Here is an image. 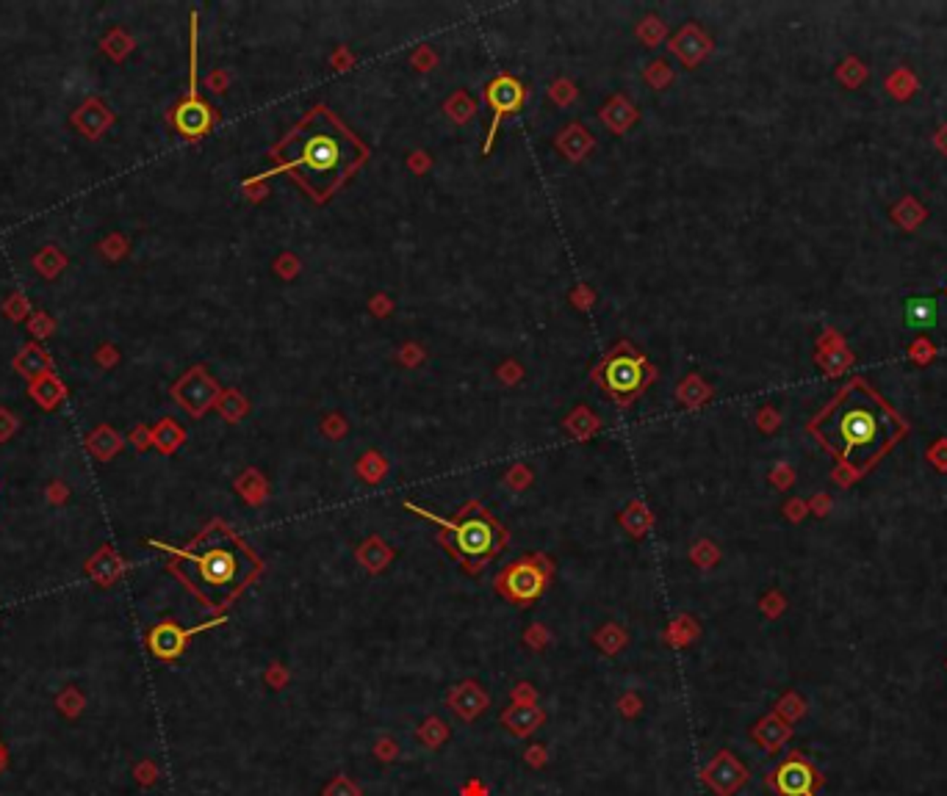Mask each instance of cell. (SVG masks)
<instances>
[{"mask_svg": "<svg viewBox=\"0 0 947 796\" xmlns=\"http://www.w3.org/2000/svg\"><path fill=\"white\" fill-rule=\"evenodd\" d=\"M590 379L616 407H629L657 379V368L629 340H618L610 351L601 354L590 371Z\"/></svg>", "mask_w": 947, "mask_h": 796, "instance_id": "277c9868", "label": "cell"}, {"mask_svg": "<svg viewBox=\"0 0 947 796\" xmlns=\"http://www.w3.org/2000/svg\"><path fill=\"white\" fill-rule=\"evenodd\" d=\"M552 578L555 561L546 553H526L496 575L494 589L513 606H532L544 598Z\"/></svg>", "mask_w": 947, "mask_h": 796, "instance_id": "5b68a950", "label": "cell"}, {"mask_svg": "<svg viewBox=\"0 0 947 796\" xmlns=\"http://www.w3.org/2000/svg\"><path fill=\"white\" fill-rule=\"evenodd\" d=\"M404 509L438 526V545L468 572L480 575L510 542L507 529L480 500H465L452 518H441L424 506L404 500Z\"/></svg>", "mask_w": 947, "mask_h": 796, "instance_id": "3957f363", "label": "cell"}, {"mask_svg": "<svg viewBox=\"0 0 947 796\" xmlns=\"http://www.w3.org/2000/svg\"><path fill=\"white\" fill-rule=\"evenodd\" d=\"M446 702L463 721L480 719L488 710V705H491L485 689L480 683H474V680H463V683L452 686V691L446 694Z\"/></svg>", "mask_w": 947, "mask_h": 796, "instance_id": "9c48e42d", "label": "cell"}, {"mask_svg": "<svg viewBox=\"0 0 947 796\" xmlns=\"http://www.w3.org/2000/svg\"><path fill=\"white\" fill-rule=\"evenodd\" d=\"M89 446H92L100 457H111V454H117V448H119V438H117V434H114L111 428H97L95 438L89 440Z\"/></svg>", "mask_w": 947, "mask_h": 796, "instance_id": "ffe728a7", "label": "cell"}, {"mask_svg": "<svg viewBox=\"0 0 947 796\" xmlns=\"http://www.w3.org/2000/svg\"><path fill=\"white\" fill-rule=\"evenodd\" d=\"M17 371L25 377V379H39V377H45V371H47V366H50V357H47V351H42L39 346H28L20 357H17Z\"/></svg>", "mask_w": 947, "mask_h": 796, "instance_id": "9a60e30c", "label": "cell"}, {"mask_svg": "<svg viewBox=\"0 0 947 796\" xmlns=\"http://www.w3.org/2000/svg\"><path fill=\"white\" fill-rule=\"evenodd\" d=\"M172 122L180 130V136H186V138H199L214 127V108L209 103H202L197 89H194V69H191V92L175 108Z\"/></svg>", "mask_w": 947, "mask_h": 796, "instance_id": "52a82bcc", "label": "cell"}, {"mask_svg": "<svg viewBox=\"0 0 947 796\" xmlns=\"http://www.w3.org/2000/svg\"><path fill=\"white\" fill-rule=\"evenodd\" d=\"M544 721H546V710L537 702L535 705H510L502 713V725L518 739H529L540 725H544Z\"/></svg>", "mask_w": 947, "mask_h": 796, "instance_id": "4fadbf2b", "label": "cell"}, {"mask_svg": "<svg viewBox=\"0 0 947 796\" xmlns=\"http://www.w3.org/2000/svg\"><path fill=\"white\" fill-rule=\"evenodd\" d=\"M172 438H175V440H180V431H178V428H172V423H164V426L156 431V443H158L164 451H172V448L178 446V443H172Z\"/></svg>", "mask_w": 947, "mask_h": 796, "instance_id": "603a6c76", "label": "cell"}, {"mask_svg": "<svg viewBox=\"0 0 947 796\" xmlns=\"http://www.w3.org/2000/svg\"><path fill=\"white\" fill-rule=\"evenodd\" d=\"M31 396L36 398L39 407L53 409V407L64 398V385H61L53 374H45V377H39V379L31 385Z\"/></svg>", "mask_w": 947, "mask_h": 796, "instance_id": "2e32d148", "label": "cell"}, {"mask_svg": "<svg viewBox=\"0 0 947 796\" xmlns=\"http://www.w3.org/2000/svg\"><path fill=\"white\" fill-rule=\"evenodd\" d=\"M111 122V114L100 108V103H89L76 114V125L87 133V136H100L103 127Z\"/></svg>", "mask_w": 947, "mask_h": 796, "instance_id": "e0dca14e", "label": "cell"}, {"mask_svg": "<svg viewBox=\"0 0 947 796\" xmlns=\"http://www.w3.org/2000/svg\"><path fill=\"white\" fill-rule=\"evenodd\" d=\"M842 434H845V440L853 443V446L867 443V440H872V434H875V420L867 412H850L842 420Z\"/></svg>", "mask_w": 947, "mask_h": 796, "instance_id": "5bb4252c", "label": "cell"}, {"mask_svg": "<svg viewBox=\"0 0 947 796\" xmlns=\"http://www.w3.org/2000/svg\"><path fill=\"white\" fill-rule=\"evenodd\" d=\"M811 782H815V774L803 761H787L773 777L781 796H811Z\"/></svg>", "mask_w": 947, "mask_h": 796, "instance_id": "7c38bea8", "label": "cell"}, {"mask_svg": "<svg viewBox=\"0 0 947 796\" xmlns=\"http://www.w3.org/2000/svg\"><path fill=\"white\" fill-rule=\"evenodd\" d=\"M369 144L330 106L316 103L269 153L260 180L289 175L316 205L330 202L369 161Z\"/></svg>", "mask_w": 947, "mask_h": 796, "instance_id": "6da1fadb", "label": "cell"}, {"mask_svg": "<svg viewBox=\"0 0 947 796\" xmlns=\"http://www.w3.org/2000/svg\"><path fill=\"white\" fill-rule=\"evenodd\" d=\"M704 782L718 796H728L746 782V769H742L728 752H718V758H712V763L704 769Z\"/></svg>", "mask_w": 947, "mask_h": 796, "instance_id": "30bf717a", "label": "cell"}, {"mask_svg": "<svg viewBox=\"0 0 947 796\" xmlns=\"http://www.w3.org/2000/svg\"><path fill=\"white\" fill-rule=\"evenodd\" d=\"M510 697H513V705H535L537 702V691L532 689V683H518L510 691Z\"/></svg>", "mask_w": 947, "mask_h": 796, "instance_id": "7402d4cb", "label": "cell"}, {"mask_svg": "<svg viewBox=\"0 0 947 796\" xmlns=\"http://www.w3.org/2000/svg\"><path fill=\"white\" fill-rule=\"evenodd\" d=\"M485 103L491 108V127H488V138H485V147L483 153L491 156L494 150V141H496V130L502 127V122L513 114H518L526 103V86L513 78V76H496L488 86H485Z\"/></svg>", "mask_w": 947, "mask_h": 796, "instance_id": "8992f818", "label": "cell"}, {"mask_svg": "<svg viewBox=\"0 0 947 796\" xmlns=\"http://www.w3.org/2000/svg\"><path fill=\"white\" fill-rule=\"evenodd\" d=\"M526 761H529L532 766H544V763H546V750H544V747H529V750H526Z\"/></svg>", "mask_w": 947, "mask_h": 796, "instance_id": "d4e9b609", "label": "cell"}, {"mask_svg": "<svg viewBox=\"0 0 947 796\" xmlns=\"http://www.w3.org/2000/svg\"><path fill=\"white\" fill-rule=\"evenodd\" d=\"M222 622H225V620H214V622L199 625V628H194V630H183V628L175 625V622H164V625H158V628L150 630V650H153V653H156L158 659L172 661V659H178V656L183 653L186 644H188V639H191L197 630L211 628V625H222Z\"/></svg>", "mask_w": 947, "mask_h": 796, "instance_id": "ba28073f", "label": "cell"}, {"mask_svg": "<svg viewBox=\"0 0 947 796\" xmlns=\"http://www.w3.org/2000/svg\"><path fill=\"white\" fill-rule=\"evenodd\" d=\"M321 796H361V788L350 780V777H335L327 788H324V793Z\"/></svg>", "mask_w": 947, "mask_h": 796, "instance_id": "44dd1931", "label": "cell"}, {"mask_svg": "<svg viewBox=\"0 0 947 796\" xmlns=\"http://www.w3.org/2000/svg\"><path fill=\"white\" fill-rule=\"evenodd\" d=\"M172 393L178 396V401H180L191 415H202V412L209 409V404L214 401V396H217V385L197 368V371H191Z\"/></svg>", "mask_w": 947, "mask_h": 796, "instance_id": "8fae6325", "label": "cell"}, {"mask_svg": "<svg viewBox=\"0 0 947 796\" xmlns=\"http://www.w3.org/2000/svg\"><path fill=\"white\" fill-rule=\"evenodd\" d=\"M15 418L9 415V412H4V409H0V440H6L9 438V434L15 431Z\"/></svg>", "mask_w": 947, "mask_h": 796, "instance_id": "cb8c5ba5", "label": "cell"}, {"mask_svg": "<svg viewBox=\"0 0 947 796\" xmlns=\"http://www.w3.org/2000/svg\"><path fill=\"white\" fill-rule=\"evenodd\" d=\"M419 739L427 744V747H441L446 739H449V728L443 725V721L438 719V716H430L427 721H424V725H422V731H419Z\"/></svg>", "mask_w": 947, "mask_h": 796, "instance_id": "d6986e66", "label": "cell"}, {"mask_svg": "<svg viewBox=\"0 0 947 796\" xmlns=\"http://www.w3.org/2000/svg\"><path fill=\"white\" fill-rule=\"evenodd\" d=\"M47 327H50L47 318H36V324H34V329H47Z\"/></svg>", "mask_w": 947, "mask_h": 796, "instance_id": "484cf974", "label": "cell"}, {"mask_svg": "<svg viewBox=\"0 0 947 796\" xmlns=\"http://www.w3.org/2000/svg\"><path fill=\"white\" fill-rule=\"evenodd\" d=\"M169 569L214 614L228 611L263 572V559L228 523L214 520L186 548L172 550Z\"/></svg>", "mask_w": 947, "mask_h": 796, "instance_id": "7a4b0ae2", "label": "cell"}, {"mask_svg": "<svg viewBox=\"0 0 947 796\" xmlns=\"http://www.w3.org/2000/svg\"><path fill=\"white\" fill-rule=\"evenodd\" d=\"M906 324L911 329H928L936 324V302L933 299H911L906 305Z\"/></svg>", "mask_w": 947, "mask_h": 796, "instance_id": "ac0fdd59", "label": "cell"}]
</instances>
